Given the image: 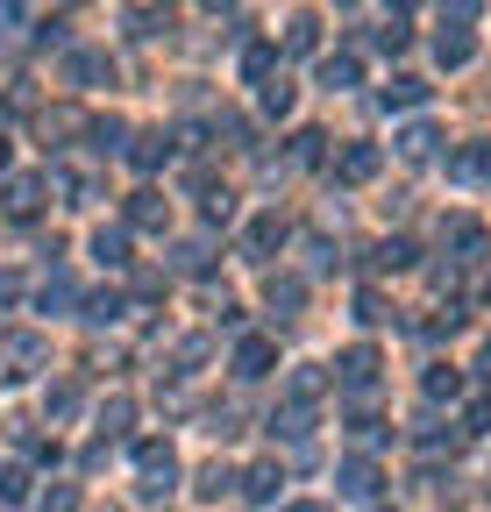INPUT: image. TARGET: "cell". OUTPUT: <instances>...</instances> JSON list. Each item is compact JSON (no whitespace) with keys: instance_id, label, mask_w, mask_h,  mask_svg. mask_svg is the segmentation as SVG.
<instances>
[{"instance_id":"cell-1","label":"cell","mask_w":491,"mask_h":512,"mask_svg":"<svg viewBox=\"0 0 491 512\" xmlns=\"http://www.w3.org/2000/svg\"><path fill=\"white\" fill-rule=\"evenodd\" d=\"M136 491L143 498H164L171 484H178V456H171V441H136Z\"/></svg>"},{"instance_id":"cell-2","label":"cell","mask_w":491,"mask_h":512,"mask_svg":"<svg viewBox=\"0 0 491 512\" xmlns=\"http://www.w3.org/2000/svg\"><path fill=\"white\" fill-rule=\"evenodd\" d=\"M43 356H50V349H43V335H29V328L0 335V363H8V377H15V384H22V377H36V370H43Z\"/></svg>"},{"instance_id":"cell-3","label":"cell","mask_w":491,"mask_h":512,"mask_svg":"<svg viewBox=\"0 0 491 512\" xmlns=\"http://www.w3.org/2000/svg\"><path fill=\"white\" fill-rule=\"evenodd\" d=\"M378 370H385V356H378V349H363V342L335 356V377L349 384V392H378Z\"/></svg>"},{"instance_id":"cell-4","label":"cell","mask_w":491,"mask_h":512,"mask_svg":"<svg viewBox=\"0 0 491 512\" xmlns=\"http://www.w3.org/2000/svg\"><path fill=\"white\" fill-rule=\"evenodd\" d=\"M378 164H385V150H378V143H349V150L335 157V178H342V185H371V178H378Z\"/></svg>"},{"instance_id":"cell-5","label":"cell","mask_w":491,"mask_h":512,"mask_svg":"<svg viewBox=\"0 0 491 512\" xmlns=\"http://www.w3.org/2000/svg\"><path fill=\"white\" fill-rule=\"evenodd\" d=\"M43 185H50V178H8V192H0L8 221H36V214H43Z\"/></svg>"},{"instance_id":"cell-6","label":"cell","mask_w":491,"mask_h":512,"mask_svg":"<svg viewBox=\"0 0 491 512\" xmlns=\"http://www.w3.org/2000/svg\"><path fill=\"white\" fill-rule=\"evenodd\" d=\"M449 178H456V185H491V136H484V143H463V150L449 157Z\"/></svg>"},{"instance_id":"cell-7","label":"cell","mask_w":491,"mask_h":512,"mask_svg":"<svg viewBox=\"0 0 491 512\" xmlns=\"http://www.w3.org/2000/svg\"><path fill=\"white\" fill-rule=\"evenodd\" d=\"M328 392V370H314V363H299L292 377H285V406H314Z\"/></svg>"},{"instance_id":"cell-8","label":"cell","mask_w":491,"mask_h":512,"mask_svg":"<svg viewBox=\"0 0 491 512\" xmlns=\"http://www.w3.org/2000/svg\"><path fill=\"white\" fill-rule=\"evenodd\" d=\"M271 363H278V342L271 335H250V342L235 349V377H264Z\"/></svg>"},{"instance_id":"cell-9","label":"cell","mask_w":491,"mask_h":512,"mask_svg":"<svg viewBox=\"0 0 491 512\" xmlns=\"http://www.w3.org/2000/svg\"><path fill=\"white\" fill-rule=\"evenodd\" d=\"M435 143H442V128H435V121L399 128V157H406V164H427V157H435Z\"/></svg>"},{"instance_id":"cell-10","label":"cell","mask_w":491,"mask_h":512,"mask_svg":"<svg viewBox=\"0 0 491 512\" xmlns=\"http://www.w3.org/2000/svg\"><path fill=\"white\" fill-rule=\"evenodd\" d=\"M285 235H292L285 214H257V221H250V242H242V249H250V256H271V249H285Z\"/></svg>"},{"instance_id":"cell-11","label":"cell","mask_w":491,"mask_h":512,"mask_svg":"<svg viewBox=\"0 0 491 512\" xmlns=\"http://www.w3.org/2000/svg\"><path fill=\"white\" fill-rule=\"evenodd\" d=\"M378 484H385V477H378L371 456H349V463H342V491H349V498H378Z\"/></svg>"},{"instance_id":"cell-12","label":"cell","mask_w":491,"mask_h":512,"mask_svg":"<svg viewBox=\"0 0 491 512\" xmlns=\"http://www.w3.org/2000/svg\"><path fill=\"white\" fill-rule=\"evenodd\" d=\"M164 157H171V136H164V128H150V136L129 143V164H136V171H157Z\"/></svg>"},{"instance_id":"cell-13","label":"cell","mask_w":491,"mask_h":512,"mask_svg":"<svg viewBox=\"0 0 491 512\" xmlns=\"http://www.w3.org/2000/svg\"><path fill=\"white\" fill-rule=\"evenodd\" d=\"M442 242H449V249H463V264H477V256H484V242H491V235H484L477 221H449V228H442Z\"/></svg>"},{"instance_id":"cell-14","label":"cell","mask_w":491,"mask_h":512,"mask_svg":"<svg viewBox=\"0 0 491 512\" xmlns=\"http://www.w3.org/2000/svg\"><path fill=\"white\" fill-rule=\"evenodd\" d=\"M356 79H363V64H356L349 50H335V57H321V86H328V93H342V86H356Z\"/></svg>"},{"instance_id":"cell-15","label":"cell","mask_w":491,"mask_h":512,"mask_svg":"<svg viewBox=\"0 0 491 512\" xmlns=\"http://www.w3.org/2000/svg\"><path fill=\"white\" fill-rule=\"evenodd\" d=\"M164 221H171V207L157 200V192H136V200H129V228H150V235H157Z\"/></svg>"},{"instance_id":"cell-16","label":"cell","mask_w":491,"mask_h":512,"mask_svg":"<svg viewBox=\"0 0 491 512\" xmlns=\"http://www.w3.org/2000/svg\"><path fill=\"white\" fill-rule=\"evenodd\" d=\"M107 72H114L107 50H72V57H65V79H79V86H86V79H107Z\"/></svg>"},{"instance_id":"cell-17","label":"cell","mask_w":491,"mask_h":512,"mask_svg":"<svg viewBox=\"0 0 491 512\" xmlns=\"http://www.w3.org/2000/svg\"><path fill=\"white\" fill-rule=\"evenodd\" d=\"M420 100H427V79H406L399 72L392 86H378V107H420Z\"/></svg>"},{"instance_id":"cell-18","label":"cell","mask_w":491,"mask_h":512,"mask_svg":"<svg viewBox=\"0 0 491 512\" xmlns=\"http://www.w3.org/2000/svg\"><path fill=\"white\" fill-rule=\"evenodd\" d=\"M271 434L306 441V434H314V406H285V413H271Z\"/></svg>"},{"instance_id":"cell-19","label":"cell","mask_w":491,"mask_h":512,"mask_svg":"<svg viewBox=\"0 0 491 512\" xmlns=\"http://www.w3.org/2000/svg\"><path fill=\"white\" fill-rule=\"evenodd\" d=\"M278 484H285V470H278V463H257L250 477H242V491H250L257 505H271V498H278Z\"/></svg>"},{"instance_id":"cell-20","label":"cell","mask_w":491,"mask_h":512,"mask_svg":"<svg viewBox=\"0 0 491 512\" xmlns=\"http://www.w3.org/2000/svg\"><path fill=\"white\" fill-rule=\"evenodd\" d=\"M271 64H278V43H250V50H242V79L271 86Z\"/></svg>"},{"instance_id":"cell-21","label":"cell","mask_w":491,"mask_h":512,"mask_svg":"<svg viewBox=\"0 0 491 512\" xmlns=\"http://www.w3.org/2000/svg\"><path fill=\"white\" fill-rule=\"evenodd\" d=\"M93 256H100L107 271H121V264H129V235H121V228H100V235H93Z\"/></svg>"},{"instance_id":"cell-22","label":"cell","mask_w":491,"mask_h":512,"mask_svg":"<svg viewBox=\"0 0 491 512\" xmlns=\"http://www.w3.org/2000/svg\"><path fill=\"white\" fill-rule=\"evenodd\" d=\"M299 306H306V285H299V278H271V313H278V320H292Z\"/></svg>"},{"instance_id":"cell-23","label":"cell","mask_w":491,"mask_h":512,"mask_svg":"<svg viewBox=\"0 0 491 512\" xmlns=\"http://www.w3.org/2000/svg\"><path fill=\"white\" fill-rule=\"evenodd\" d=\"M285 50H299V57L321 50V22H314V15H292V22H285Z\"/></svg>"},{"instance_id":"cell-24","label":"cell","mask_w":491,"mask_h":512,"mask_svg":"<svg viewBox=\"0 0 491 512\" xmlns=\"http://www.w3.org/2000/svg\"><path fill=\"white\" fill-rule=\"evenodd\" d=\"M207 264H214V249H207V242H178V249H171V271H186V278H200Z\"/></svg>"},{"instance_id":"cell-25","label":"cell","mask_w":491,"mask_h":512,"mask_svg":"<svg viewBox=\"0 0 491 512\" xmlns=\"http://www.w3.org/2000/svg\"><path fill=\"white\" fill-rule=\"evenodd\" d=\"M435 57H442V64H470V57H477V43H470V29H442V43H435Z\"/></svg>"},{"instance_id":"cell-26","label":"cell","mask_w":491,"mask_h":512,"mask_svg":"<svg viewBox=\"0 0 491 512\" xmlns=\"http://www.w3.org/2000/svg\"><path fill=\"white\" fill-rule=\"evenodd\" d=\"M371 271H413V242H378L371 249Z\"/></svg>"},{"instance_id":"cell-27","label":"cell","mask_w":491,"mask_h":512,"mask_svg":"<svg viewBox=\"0 0 491 512\" xmlns=\"http://www.w3.org/2000/svg\"><path fill=\"white\" fill-rule=\"evenodd\" d=\"M456 392H463V370H449V363L427 370V399H456Z\"/></svg>"},{"instance_id":"cell-28","label":"cell","mask_w":491,"mask_h":512,"mask_svg":"<svg viewBox=\"0 0 491 512\" xmlns=\"http://www.w3.org/2000/svg\"><path fill=\"white\" fill-rule=\"evenodd\" d=\"M321 128H299V136H292V164H321Z\"/></svg>"},{"instance_id":"cell-29","label":"cell","mask_w":491,"mask_h":512,"mask_svg":"<svg viewBox=\"0 0 491 512\" xmlns=\"http://www.w3.org/2000/svg\"><path fill=\"white\" fill-rule=\"evenodd\" d=\"M228 484H235V470H228V463H207V470H200V484H193V491H200V498H221V491H228Z\"/></svg>"},{"instance_id":"cell-30","label":"cell","mask_w":491,"mask_h":512,"mask_svg":"<svg viewBox=\"0 0 491 512\" xmlns=\"http://www.w3.org/2000/svg\"><path fill=\"white\" fill-rule=\"evenodd\" d=\"M79 413V384H50V420H72Z\"/></svg>"},{"instance_id":"cell-31","label":"cell","mask_w":491,"mask_h":512,"mask_svg":"<svg viewBox=\"0 0 491 512\" xmlns=\"http://www.w3.org/2000/svg\"><path fill=\"white\" fill-rule=\"evenodd\" d=\"M86 320H100V328H107V320H121V292H93V299H86Z\"/></svg>"},{"instance_id":"cell-32","label":"cell","mask_w":491,"mask_h":512,"mask_svg":"<svg viewBox=\"0 0 491 512\" xmlns=\"http://www.w3.org/2000/svg\"><path fill=\"white\" fill-rule=\"evenodd\" d=\"M43 512H79V484H50L43 491Z\"/></svg>"},{"instance_id":"cell-33","label":"cell","mask_w":491,"mask_h":512,"mask_svg":"<svg viewBox=\"0 0 491 512\" xmlns=\"http://www.w3.org/2000/svg\"><path fill=\"white\" fill-rule=\"evenodd\" d=\"M121 136H129L121 121H93V150H100V157H107V150H121Z\"/></svg>"},{"instance_id":"cell-34","label":"cell","mask_w":491,"mask_h":512,"mask_svg":"<svg viewBox=\"0 0 491 512\" xmlns=\"http://www.w3.org/2000/svg\"><path fill=\"white\" fill-rule=\"evenodd\" d=\"M207 363V335H186V342H178V370H200Z\"/></svg>"},{"instance_id":"cell-35","label":"cell","mask_w":491,"mask_h":512,"mask_svg":"<svg viewBox=\"0 0 491 512\" xmlns=\"http://www.w3.org/2000/svg\"><path fill=\"white\" fill-rule=\"evenodd\" d=\"M0 498L22 505V498H29V470H0Z\"/></svg>"},{"instance_id":"cell-36","label":"cell","mask_w":491,"mask_h":512,"mask_svg":"<svg viewBox=\"0 0 491 512\" xmlns=\"http://www.w3.org/2000/svg\"><path fill=\"white\" fill-rule=\"evenodd\" d=\"M371 43H378V50H392V57H399V50H406V22H399V15H392V22H385V29H378V36H371Z\"/></svg>"},{"instance_id":"cell-37","label":"cell","mask_w":491,"mask_h":512,"mask_svg":"<svg viewBox=\"0 0 491 512\" xmlns=\"http://www.w3.org/2000/svg\"><path fill=\"white\" fill-rule=\"evenodd\" d=\"M264 114H292V86H285V79L264 86Z\"/></svg>"},{"instance_id":"cell-38","label":"cell","mask_w":491,"mask_h":512,"mask_svg":"<svg viewBox=\"0 0 491 512\" xmlns=\"http://www.w3.org/2000/svg\"><path fill=\"white\" fill-rule=\"evenodd\" d=\"M207 221H235V192H228V185L207 192Z\"/></svg>"},{"instance_id":"cell-39","label":"cell","mask_w":491,"mask_h":512,"mask_svg":"<svg viewBox=\"0 0 491 512\" xmlns=\"http://www.w3.org/2000/svg\"><path fill=\"white\" fill-rule=\"evenodd\" d=\"M477 8H484V0H442V15L463 29V22H477Z\"/></svg>"},{"instance_id":"cell-40","label":"cell","mask_w":491,"mask_h":512,"mask_svg":"<svg viewBox=\"0 0 491 512\" xmlns=\"http://www.w3.org/2000/svg\"><path fill=\"white\" fill-rule=\"evenodd\" d=\"M100 427H107V434H121V427H129V399H107V413H100Z\"/></svg>"},{"instance_id":"cell-41","label":"cell","mask_w":491,"mask_h":512,"mask_svg":"<svg viewBox=\"0 0 491 512\" xmlns=\"http://www.w3.org/2000/svg\"><path fill=\"white\" fill-rule=\"evenodd\" d=\"M15 22H29V0H0V29H15Z\"/></svg>"},{"instance_id":"cell-42","label":"cell","mask_w":491,"mask_h":512,"mask_svg":"<svg viewBox=\"0 0 491 512\" xmlns=\"http://www.w3.org/2000/svg\"><path fill=\"white\" fill-rule=\"evenodd\" d=\"M463 427H470V434H491V406H484V399H477V406H470V413H463Z\"/></svg>"},{"instance_id":"cell-43","label":"cell","mask_w":491,"mask_h":512,"mask_svg":"<svg viewBox=\"0 0 491 512\" xmlns=\"http://www.w3.org/2000/svg\"><path fill=\"white\" fill-rule=\"evenodd\" d=\"M22 299V271H0V306H15Z\"/></svg>"},{"instance_id":"cell-44","label":"cell","mask_w":491,"mask_h":512,"mask_svg":"<svg viewBox=\"0 0 491 512\" xmlns=\"http://www.w3.org/2000/svg\"><path fill=\"white\" fill-rule=\"evenodd\" d=\"M477 377H491V342H484V356H477Z\"/></svg>"},{"instance_id":"cell-45","label":"cell","mask_w":491,"mask_h":512,"mask_svg":"<svg viewBox=\"0 0 491 512\" xmlns=\"http://www.w3.org/2000/svg\"><path fill=\"white\" fill-rule=\"evenodd\" d=\"M285 512H328V505H285Z\"/></svg>"},{"instance_id":"cell-46","label":"cell","mask_w":491,"mask_h":512,"mask_svg":"<svg viewBox=\"0 0 491 512\" xmlns=\"http://www.w3.org/2000/svg\"><path fill=\"white\" fill-rule=\"evenodd\" d=\"M0 171H8V136H0Z\"/></svg>"},{"instance_id":"cell-47","label":"cell","mask_w":491,"mask_h":512,"mask_svg":"<svg viewBox=\"0 0 491 512\" xmlns=\"http://www.w3.org/2000/svg\"><path fill=\"white\" fill-rule=\"evenodd\" d=\"M207 8H235V0H207Z\"/></svg>"},{"instance_id":"cell-48","label":"cell","mask_w":491,"mask_h":512,"mask_svg":"<svg viewBox=\"0 0 491 512\" xmlns=\"http://www.w3.org/2000/svg\"><path fill=\"white\" fill-rule=\"evenodd\" d=\"M484 299H491V285H484Z\"/></svg>"},{"instance_id":"cell-49","label":"cell","mask_w":491,"mask_h":512,"mask_svg":"<svg viewBox=\"0 0 491 512\" xmlns=\"http://www.w3.org/2000/svg\"><path fill=\"white\" fill-rule=\"evenodd\" d=\"M72 8H79V0H72Z\"/></svg>"}]
</instances>
